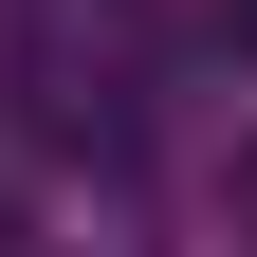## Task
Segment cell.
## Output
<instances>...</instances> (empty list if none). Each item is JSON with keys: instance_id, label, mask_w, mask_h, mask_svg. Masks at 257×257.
Returning <instances> with one entry per match:
<instances>
[{"instance_id": "7a4b0ae2", "label": "cell", "mask_w": 257, "mask_h": 257, "mask_svg": "<svg viewBox=\"0 0 257 257\" xmlns=\"http://www.w3.org/2000/svg\"><path fill=\"white\" fill-rule=\"evenodd\" d=\"M239 19H257V0H239Z\"/></svg>"}, {"instance_id": "6da1fadb", "label": "cell", "mask_w": 257, "mask_h": 257, "mask_svg": "<svg viewBox=\"0 0 257 257\" xmlns=\"http://www.w3.org/2000/svg\"><path fill=\"white\" fill-rule=\"evenodd\" d=\"M239 239H257V128H239Z\"/></svg>"}]
</instances>
